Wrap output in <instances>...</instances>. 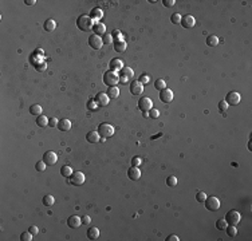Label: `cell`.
I'll use <instances>...</instances> for the list:
<instances>
[{
    "mask_svg": "<svg viewBox=\"0 0 252 241\" xmlns=\"http://www.w3.org/2000/svg\"><path fill=\"white\" fill-rule=\"evenodd\" d=\"M94 20L91 19L90 16H87V15H80L79 17H78V20H76V26H78V28L80 30V31H90V30H93V27H94Z\"/></svg>",
    "mask_w": 252,
    "mask_h": 241,
    "instance_id": "cell-1",
    "label": "cell"
},
{
    "mask_svg": "<svg viewBox=\"0 0 252 241\" xmlns=\"http://www.w3.org/2000/svg\"><path fill=\"white\" fill-rule=\"evenodd\" d=\"M119 82V75L115 73V71H106L105 74H103V83L106 84V86L109 87H113V86H117V83Z\"/></svg>",
    "mask_w": 252,
    "mask_h": 241,
    "instance_id": "cell-2",
    "label": "cell"
},
{
    "mask_svg": "<svg viewBox=\"0 0 252 241\" xmlns=\"http://www.w3.org/2000/svg\"><path fill=\"white\" fill-rule=\"evenodd\" d=\"M97 131H98V134H99L101 137H103V138H109V137H111L114 134V127L111 126V125H109V123H101L99 126H98V129H97Z\"/></svg>",
    "mask_w": 252,
    "mask_h": 241,
    "instance_id": "cell-3",
    "label": "cell"
},
{
    "mask_svg": "<svg viewBox=\"0 0 252 241\" xmlns=\"http://www.w3.org/2000/svg\"><path fill=\"white\" fill-rule=\"evenodd\" d=\"M204 202H205V208L211 212H216V210H219V208H220V201L217 197H215V196L206 197Z\"/></svg>",
    "mask_w": 252,
    "mask_h": 241,
    "instance_id": "cell-4",
    "label": "cell"
},
{
    "mask_svg": "<svg viewBox=\"0 0 252 241\" xmlns=\"http://www.w3.org/2000/svg\"><path fill=\"white\" fill-rule=\"evenodd\" d=\"M240 218H241V216H240V213L237 212V210H229L227 214H225V218L224 220L227 221V224H229V225H237L240 222Z\"/></svg>",
    "mask_w": 252,
    "mask_h": 241,
    "instance_id": "cell-5",
    "label": "cell"
},
{
    "mask_svg": "<svg viewBox=\"0 0 252 241\" xmlns=\"http://www.w3.org/2000/svg\"><path fill=\"white\" fill-rule=\"evenodd\" d=\"M119 82L121 83H126V82H129L130 79L133 78V75H134V73H133V70L130 69V67H122V69L119 70Z\"/></svg>",
    "mask_w": 252,
    "mask_h": 241,
    "instance_id": "cell-6",
    "label": "cell"
},
{
    "mask_svg": "<svg viewBox=\"0 0 252 241\" xmlns=\"http://www.w3.org/2000/svg\"><path fill=\"white\" fill-rule=\"evenodd\" d=\"M138 109L142 111V113H148L150 109H153V102H152V99L150 98H148V97H143V98H141V99L138 101Z\"/></svg>",
    "mask_w": 252,
    "mask_h": 241,
    "instance_id": "cell-7",
    "label": "cell"
},
{
    "mask_svg": "<svg viewBox=\"0 0 252 241\" xmlns=\"http://www.w3.org/2000/svg\"><path fill=\"white\" fill-rule=\"evenodd\" d=\"M240 99H241V97H240V94L239 92H236V91H229L228 94H227V97H225V101L228 105H232V106H235V105H239L240 103Z\"/></svg>",
    "mask_w": 252,
    "mask_h": 241,
    "instance_id": "cell-8",
    "label": "cell"
},
{
    "mask_svg": "<svg viewBox=\"0 0 252 241\" xmlns=\"http://www.w3.org/2000/svg\"><path fill=\"white\" fill-rule=\"evenodd\" d=\"M71 184L75 185V186H80L83 185L85 180H86V177H85V174L82 172H74L73 174H71Z\"/></svg>",
    "mask_w": 252,
    "mask_h": 241,
    "instance_id": "cell-9",
    "label": "cell"
},
{
    "mask_svg": "<svg viewBox=\"0 0 252 241\" xmlns=\"http://www.w3.org/2000/svg\"><path fill=\"white\" fill-rule=\"evenodd\" d=\"M89 46L94 48V50H99V48L103 46V40L101 36H98V35H91V36L89 38Z\"/></svg>",
    "mask_w": 252,
    "mask_h": 241,
    "instance_id": "cell-10",
    "label": "cell"
},
{
    "mask_svg": "<svg viewBox=\"0 0 252 241\" xmlns=\"http://www.w3.org/2000/svg\"><path fill=\"white\" fill-rule=\"evenodd\" d=\"M58 161V155L56 153H54V151H46V153L43 154V162L46 165H55Z\"/></svg>",
    "mask_w": 252,
    "mask_h": 241,
    "instance_id": "cell-11",
    "label": "cell"
},
{
    "mask_svg": "<svg viewBox=\"0 0 252 241\" xmlns=\"http://www.w3.org/2000/svg\"><path fill=\"white\" fill-rule=\"evenodd\" d=\"M160 99L164 103H169V102L173 101V91L170 88H164V90L160 91Z\"/></svg>",
    "mask_w": 252,
    "mask_h": 241,
    "instance_id": "cell-12",
    "label": "cell"
},
{
    "mask_svg": "<svg viewBox=\"0 0 252 241\" xmlns=\"http://www.w3.org/2000/svg\"><path fill=\"white\" fill-rule=\"evenodd\" d=\"M180 24H181L184 28H192V27H195L196 20H195V17H193L192 15H184L181 17V23Z\"/></svg>",
    "mask_w": 252,
    "mask_h": 241,
    "instance_id": "cell-13",
    "label": "cell"
},
{
    "mask_svg": "<svg viewBox=\"0 0 252 241\" xmlns=\"http://www.w3.org/2000/svg\"><path fill=\"white\" fill-rule=\"evenodd\" d=\"M142 91H143V84L141 82H138V80H133L132 84H130V92L133 95H139V94H142Z\"/></svg>",
    "mask_w": 252,
    "mask_h": 241,
    "instance_id": "cell-14",
    "label": "cell"
},
{
    "mask_svg": "<svg viewBox=\"0 0 252 241\" xmlns=\"http://www.w3.org/2000/svg\"><path fill=\"white\" fill-rule=\"evenodd\" d=\"M95 102L99 106H107L109 105V102H110V98L107 97V94L106 92H98L97 95H95Z\"/></svg>",
    "mask_w": 252,
    "mask_h": 241,
    "instance_id": "cell-15",
    "label": "cell"
},
{
    "mask_svg": "<svg viewBox=\"0 0 252 241\" xmlns=\"http://www.w3.org/2000/svg\"><path fill=\"white\" fill-rule=\"evenodd\" d=\"M128 177L132 181H137V180H139V177H141V172H139V169L137 166H132L128 170Z\"/></svg>",
    "mask_w": 252,
    "mask_h": 241,
    "instance_id": "cell-16",
    "label": "cell"
},
{
    "mask_svg": "<svg viewBox=\"0 0 252 241\" xmlns=\"http://www.w3.org/2000/svg\"><path fill=\"white\" fill-rule=\"evenodd\" d=\"M80 224H82V218H80L79 216H71L69 217V220H67V225H69V228H79Z\"/></svg>",
    "mask_w": 252,
    "mask_h": 241,
    "instance_id": "cell-17",
    "label": "cell"
},
{
    "mask_svg": "<svg viewBox=\"0 0 252 241\" xmlns=\"http://www.w3.org/2000/svg\"><path fill=\"white\" fill-rule=\"evenodd\" d=\"M71 120H69V119H66V118H63V119H61L59 122H58V129H59L61 131H70V129H71Z\"/></svg>",
    "mask_w": 252,
    "mask_h": 241,
    "instance_id": "cell-18",
    "label": "cell"
},
{
    "mask_svg": "<svg viewBox=\"0 0 252 241\" xmlns=\"http://www.w3.org/2000/svg\"><path fill=\"white\" fill-rule=\"evenodd\" d=\"M93 31H94V35H98V36L105 35L106 34V26L103 24V23H101V21H98V23L94 24Z\"/></svg>",
    "mask_w": 252,
    "mask_h": 241,
    "instance_id": "cell-19",
    "label": "cell"
},
{
    "mask_svg": "<svg viewBox=\"0 0 252 241\" xmlns=\"http://www.w3.org/2000/svg\"><path fill=\"white\" fill-rule=\"evenodd\" d=\"M90 17L94 20V21H97L98 23V20H101L102 17H103V11L101 10V8H93L91 10V12H90Z\"/></svg>",
    "mask_w": 252,
    "mask_h": 241,
    "instance_id": "cell-20",
    "label": "cell"
},
{
    "mask_svg": "<svg viewBox=\"0 0 252 241\" xmlns=\"http://www.w3.org/2000/svg\"><path fill=\"white\" fill-rule=\"evenodd\" d=\"M109 67H110L111 71H115V73H117V71H119L124 67V63H122V60H121V59H115V58H114V59L110 60Z\"/></svg>",
    "mask_w": 252,
    "mask_h": 241,
    "instance_id": "cell-21",
    "label": "cell"
},
{
    "mask_svg": "<svg viewBox=\"0 0 252 241\" xmlns=\"http://www.w3.org/2000/svg\"><path fill=\"white\" fill-rule=\"evenodd\" d=\"M99 134H98V131H89L86 134V139L87 142H90V144H95V142H99Z\"/></svg>",
    "mask_w": 252,
    "mask_h": 241,
    "instance_id": "cell-22",
    "label": "cell"
},
{
    "mask_svg": "<svg viewBox=\"0 0 252 241\" xmlns=\"http://www.w3.org/2000/svg\"><path fill=\"white\" fill-rule=\"evenodd\" d=\"M107 97L110 98V99H115V98L119 97V88L117 86H113V87H109L107 88Z\"/></svg>",
    "mask_w": 252,
    "mask_h": 241,
    "instance_id": "cell-23",
    "label": "cell"
},
{
    "mask_svg": "<svg viewBox=\"0 0 252 241\" xmlns=\"http://www.w3.org/2000/svg\"><path fill=\"white\" fill-rule=\"evenodd\" d=\"M99 237V230H98V228H89L87 230V239L89 240H97Z\"/></svg>",
    "mask_w": 252,
    "mask_h": 241,
    "instance_id": "cell-24",
    "label": "cell"
},
{
    "mask_svg": "<svg viewBox=\"0 0 252 241\" xmlns=\"http://www.w3.org/2000/svg\"><path fill=\"white\" fill-rule=\"evenodd\" d=\"M43 27H44V30H46L47 32H51V31L55 30L56 23H55V20H52V19H47L46 21H44Z\"/></svg>",
    "mask_w": 252,
    "mask_h": 241,
    "instance_id": "cell-25",
    "label": "cell"
},
{
    "mask_svg": "<svg viewBox=\"0 0 252 241\" xmlns=\"http://www.w3.org/2000/svg\"><path fill=\"white\" fill-rule=\"evenodd\" d=\"M219 44V38L216 36V35H209L208 38H206V46L209 47H215Z\"/></svg>",
    "mask_w": 252,
    "mask_h": 241,
    "instance_id": "cell-26",
    "label": "cell"
},
{
    "mask_svg": "<svg viewBox=\"0 0 252 241\" xmlns=\"http://www.w3.org/2000/svg\"><path fill=\"white\" fill-rule=\"evenodd\" d=\"M74 172H73V169H71L69 165H65V166H62V169H61V174L63 177H66V178H69V177H71V174H73Z\"/></svg>",
    "mask_w": 252,
    "mask_h": 241,
    "instance_id": "cell-27",
    "label": "cell"
},
{
    "mask_svg": "<svg viewBox=\"0 0 252 241\" xmlns=\"http://www.w3.org/2000/svg\"><path fill=\"white\" fill-rule=\"evenodd\" d=\"M30 114L32 115H42V106L40 105H32L30 107Z\"/></svg>",
    "mask_w": 252,
    "mask_h": 241,
    "instance_id": "cell-28",
    "label": "cell"
},
{
    "mask_svg": "<svg viewBox=\"0 0 252 241\" xmlns=\"http://www.w3.org/2000/svg\"><path fill=\"white\" fill-rule=\"evenodd\" d=\"M36 125L39 127H44L48 125V118L46 117V115H39L38 119H36Z\"/></svg>",
    "mask_w": 252,
    "mask_h": 241,
    "instance_id": "cell-29",
    "label": "cell"
},
{
    "mask_svg": "<svg viewBox=\"0 0 252 241\" xmlns=\"http://www.w3.org/2000/svg\"><path fill=\"white\" fill-rule=\"evenodd\" d=\"M42 201H43V205H44V206H52L54 202H55V200H54V197H52L51 194L44 196Z\"/></svg>",
    "mask_w": 252,
    "mask_h": 241,
    "instance_id": "cell-30",
    "label": "cell"
},
{
    "mask_svg": "<svg viewBox=\"0 0 252 241\" xmlns=\"http://www.w3.org/2000/svg\"><path fill=\"white\" fill-rule=\"evenodd\" d=\"M126 47L128 46H126V43L124 42V40L122 42H115V44H114V50L117 52H124L126 50Z\"/></svg>",
    "mask_w": 252,
    "mask_h": 241,
    "instance_id": "cell-31",
    "label": "cell"
},
{
    "mask_svg": "<svg viewBox=\"0 0 252 241\" xmlns=\"http://www.w3.org/2000/svg\"><path fill=\"white\" fill-rule=\"evenodd\" d=\"M154 87L157 88V90H164V88H166V82L164 79H157L154 82Z\"/></svg>",
    "mask_w": 252,
    "mask_h": 241,
    "instance_id": "cell-32",
    "label": "cell"
},
{
    "mask_svg": "<svg viewBox=\"0 0 252 241\" xmlns=\"http://www.w3.org/2000/svg\"><path fill=\"white\" fill-rule=\"evenodd\" d=\"M181 15H180L178 12H174V13H172V16H170V21H172L173 24H180L181 23Z\"/></svg>",
    "mask_w": 252,
    "mask_h": 241,
    "instance_id": "cell-33",
    "label": "cell"
},
{
    "mask_svg": "<svg viewBox=\"0 0 252 241\" xmlns=\"http://www.w3.org/2000/svg\"><path fill=\"white\" fill-rule=\"evenodd\" d=\"M227 226H228V224H227V221L224 220V218H220V220L216 221V228H217L219 230H224Z\"/></svg>",
    "mask_w": 252,
    "mask_h": 241,
    "instance_id": "cell-34",
    "label": "cell"
},
{
    "mask_svg": "<svg viewBox=\"0 0 252 241\" xmlns=\"http://www.w3.org/2000/svg\"><path fill=\"white\" fill-rule=\"evenodd\" d=\"M225 230H227V234L229 236V237H235V236L237 234V229L235 228V225H229V226H227V228H225Z\"/></svg>",
    "mask_w": 252,
    "mask_h": 241,
    "instance_id": "cell-35",
    "label": "cell"
},
{
    "mask_svg": "<svg viewBox=\"0 0 252 241\" xmlns=\"http://www.w3.org/2000/svg\"><path fill=\"white\" fill-rule=\"evenodd\" d=\"M166 185L170 186V187H174L177 185V178L174 176H169L168 178H166Z\"/></svg>",
    "mask_w": 252,
    "mask_h": 241,
    "instance_id": "cell-36",
    "label": "cell"
},
{
    "mask_svg": "<svg viewBox=\"0 0 252 241\" xmlns=\"http://www.w3.org/2000/svg\"><path fill=\"white\" fill-rule=\"evenodd\" d=\"M111 36H113V39L115 38L117 42H122V34H121L119 30H113V32H111Z\"/></svg>",
    "mask_w": 252,
    "mask_h": 241,
    "instance_id": "cell-37",
    "label": "cell"
},
{
    "mask_svg": "<svg viewBox=\"0 0 252 241\" xmlns=\"http://www.w3.org/2000/svg\"><path fill=\"white\" fill-rule=\"evenodd\" d=\"M20 240L22 241H31L32 240V234L30 233V230L28 232H23V233L20 234Z\"/></svg>",
    "mask_w": 252,
    "mask_h": 241,
    "instance_id": "cell-38",
    "label": "cell"
},
{
    "mask_svg": "<svg viewBox=\"0 0 252 241\" xmlns=\"http://www.w3.org/2000/svg\"><path fill=\"white\" fill-rule=\"evenodd\" d=\"M138 82H141L142 84H148V83L150 82V77H149L148 74H141V77H139Z\"/></svg>",
    "mask_w": 252,
    "mask_h": 241,
    "instance_id": "cell-39",
    "label": "cell"
},
{
    "mask_svg": "<svg viewBox=\"0 0 252 241\" xmlns=\"http://www.w3.org/2000/svg\"><path fill=\"white\" fill-rule=\"evenodd\" d=\"M102 40L105 44H111L113 43V36H111V34H105L102 36Z\"/></svg>",
    "mask_w": 252,
    "mask_h": 241,
    "instance_id": "cell-40",
    "label": "cell"
},
{
    "mask_svg": "<svg viewBox=\"0 0 252 241\" xmlns=\"http://www.w3.org/2000/svg\"><path fill=\"white\" fill-rule=\"evenodd\" d=\"M149 117L153 118V119H157V118L160 117V111L157 110V109H150L149 110Z\"/></svg>",
    "mask_w": 252,
    "mask_h": 241,
    "instance_id": "cell-41",
    "label": "cell"
},
{
    "mask_svg": "<svg viewBox=\"0 0 252 241\" xmlns=\"http://www.w3.org/2000/svg\"><path fill=\"white\" fill-rule=\"evenodd\" d=\"M47 165L43 162V161H39V162H36V165H35V169H36L38 172H44V169H46Z\"/></svg>",
    "mask_w": 252,
    "mask_h": 241,
    "instance_id": "cell-42",
    "label": "cell"
},
{
    "mask_svg": "<svg viewBox=\"0 0 252 241\" xmlns=\"http://www.w3.org/2000/svg\"><path fill=\"white\" fill-rule=\"evenodd\" d=\"M205 198H206V194L204 193V191H197V194H196V200L199 201V202H204Z\"/></svg>",
    "mask_w": 252,
    "mask_h": 241,
    "instance_id": "cell-43",
    "label": "cell"
},
{
    "mask_svg": "<svg viewBox=\"0 0 252 241\" xmlns=\"http://www.w3.org/2000/svg\"><path fill=\"white\" fill-rule=\"evenodd\" d=\"M97 102H95V99H90L89 102H87V109L89 110H97Z\"/></svg>",
    "mask_w": 252,
    "mask_h": 241,
    "instance_id": "cell-44",
    "label": "cell"
},
{
    "mask_svg": "<svg viewBox=\"0 0 252 241\" xmlns=\"http://www.w3.org/2000/svg\"><path fill=\"white\" fill-rule=\"evenodd\" d=\"M228 106H229V105H228V103H227V102L224 101V99L219 102V110H221V111H225V110H228Z\"/></svg>",
    "mask_w": 252,
    "mask_h": 241,
    "instance_id": "cell-45",
    "label": "cell"
},
{
    "mask_svg": "<svg viewBox=\"0 0 252 241\" xmlns=\"http://www.w3.org/2000/svg\"><path fill=\"white\" fill-rule=\"evenodd\" d=\"M142 163V161H141V158H139V157H133L132 158V166H139V165H141Z\"/></svg>",
    "mask_w": 252,
    "mask_h": 241,
    "instance_id": "cell-46",
    "label": "cell"
},
{
    "mask_svg": "<svg viewBox=\"0 0 252 241\" xmlns=\"http://www.w3.org/2000/svg\"><path fill=\"white\" fill-rule=\"evenodd\" d=\"M58 120L56 118H51V119H48V126H51V127H55V126H58Z\"/></svg>",
    "mask_w": 252,
    "mask_h": 241,
    "instance_id": "cell-47",
    "label": "cell"
},
{
    "mask_svg": "<svg viewBox=\"0 0 252 241\" xmlns=\"http://www.w3.org/2000/svg\"><path fill=\"white\" fill-rule=\"evenodd\" d=\"M30 233L32 234V236H35V234H38L39 233V229H38V226H35V225H32V226H30Z\"/></svg>",
    "mask_w": 252,
    "mask_h": 241,
    "instance_id": "cell-48",
    "label": "cell"
},
{
    "mask_svg": "<svg viewBox=\"0 0 252 241\" xmlns=\"http://www.w3.org/2000/svg\"><path fill=\"white\" fill-rule=\"evenodd\" d=\"M174 3H176L174 0H162V4L165 7H173Z\"/></svg>",
    "mask_w": 252,
    "mask_h": 241,
    "instance_id": "cell-49",
    "label": "cell"
},
{
    "mask_svg": "<svg viewBox=\"0 0 252 241\" xmlns=\"http://www.w3.org/2000/svg\"><path fill=\"white\" fill-rule=\"evenodd\" d=\"M90 222H91V218H90V216H83V218H82V224H83V225H89Z\"/></svg>",
    "mask_w": 252,
    "mask_h": 241,
    "instance_id": "cell-50",
    "label": "cell"
},
{
    "mask_svg": "<svg viewBox=\"0 0 252 241\" xmlns=\"http://www.w3.org/2000/svg\"><path fill=\"white\" fill-rule=\"evenodd\" d=\"M180 239H178V236H176V234H170L168 239H166V241H178Z\"/></svg>",
    "mask_w": 252,
    "mask_h": 241,
    "instance_id": "cell-51",
    "label": "cell"
},
{
    "mask_svg": "<svg viewBox=\"0 0 252 241\" xmlns=\"http://www.w3.org/2000/svg\"><path fill=\"white\" fill-rule=\"evenodd\" d=\"M36 70H38V71H44V70H46V63H43L42 66H40V64H38Z\"/></svg>",
    "mask_w": 252,
    "mask_h": 241,
    "instance_id": "cell-52",
    "label": "cell"
},
{
    "mask_svg": "<svg viewBox=\"0 0 252 241\" xmlns=\"http://www.w3.org/2000/svg\"><path fill=\"white\" fill-rule=\"evenodd\" d=\"M26 4H27V6H34V4L35 3H36V2H35V0H26V2H24Z\"/></svg>",
    "mask_w": 252,
    "mask_h": 241,
    "instance_id": "cell-53",
    "label": "cell"
}]
</instances>
